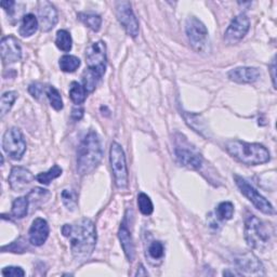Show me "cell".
Instances as JSON below:
<instances>
[{"label": "cell", "mask_w": 277, "mask_h": 277, "mask_svg": "<svg viewBox=\"0 0 277 277\" xmlns=\"http://www.w3.org/2000/svg\"><path fill=\"white\" fill-rule=\"evenodd\" d=\"M115 12L118 22L124 27L126 33L135 38L138 35V21L132 11L131 4L128 2H117L115 4Z\"/></svg>", "instance_id": "8fae6325"}, {"label": "cell", "mask_w": 277, "mask_h": 277, "mask_svg": "<svg viewBox=\"0 0 277 277\" xmlns=\"http://www.w3.org/2000/svg\"><path fill=\"white\" fill-rule=\"evenodd\" d=\"M14 6H15L14 2H2V7L5 9V11H7L9 14H11L13 12Z\"/></svg>", "instance_id": "f35d334b"}, {"label": "cell", "mask_w": 277, "mask_h": 277, "mask_svg": "<svg viewBox=\"0 0 277 277\" xmlns=\"http://www.w3.org/2000/svg\"><path fill=\"white\" fill-rule=\"evenodd\" d=\"M38 26L39 22L34 14L32 13L25 14L22 18V23L20 26V30H18V34L24 37V38H26V37H31L37 32V30H38Z\"/></svg>", "instance_id": "ffe728a7"}, {"label": "cell", "mask_w": 277, "mask_h": 277, "mask_svg": "<svg viewBox=\"0 0 277 277\" xmlns=\"http://www.w3.org/2000/svg\"><path fill=\"white\" fill-rule=\"evenodd\" d=\"M82 116H84V108L75 107L72 110V118L74 119V121H76V122L80 121Z\"/></svg>", "instance_id": "74e56055"}, {"label": "cell", "mask_w": 277, "mask_h": 277, "mask_svg": "<svg viewBox=\"0 0 277 277\" xmlns=\"http://www.w3.org/2000/svg\"><path fill=\"white\" fill-rule=\"evenodd\" d=\"M62 201L68 210H75L77 207V194L73 190L65 189L62 191Z\"/></svg>", "instance_id": "d6a6232c"}, {"label": "cell", "mask_w": 277, "mask_h": 277, "mask_svg": "<svg viewBox=\"0 0 277 277\" xmlns=\"http://www.w3.org/2000/svg\"><path fill=\"white\" fill-rule=\"evenodd\" d=\"M261 73L257 67H236L227 73V77L237 84H252L260 78Z\"/></svg>", "instance_id": "e0dca14e"}, {"label": "cell", "mask_w": 277, "mask_h": 277, "mask_svg": "<svg viewBox=\"0 0 277 277\" xmlns=\"http://www.w3.org/2000/svg\"><path fill=\"white\" fill-rule=\"evenodd\" d=\"M35 177L33 173L23 167L12 168L10 175H9V184L14 192H23L29 188Z\"/></svg>", "instance_id": "9a60e30c"}, {"label": "cell", "mask_w": 277, "mask_h": 277, "mask_svg": "<svg viewBox=\"0 0 277 277\" xmlns=\"http://www.w3.org/2000/svg\"><path fill=\"white\" fill-rule=\"evenodd\" d=\"M149 255L154 260H160L165 256V247L160 242H153L149 247Z\"/></svg>", "instance_id": "836d02e7"}, {"label": "cell", "mask_w": 277, "mask_h": 277, "mask_svg": "<svg viewBox=\"0 0 277 277\" xmlns=\"http://www.w3.org/2000/svg\"><path fill=\"white\" fill-rule=\"evenodd\" d=\"M30 206L29 197H17L14 199L11 208V217L14 219H23L27 216Z\"/></svg>", "instance_id": "44dd1931"}, {"label": "cell", "mask_w": 277, "mask_h": 277, "mask_svg": "<svg viewBox=\"0 0 277 277\" xmlns=\"http://www.w3.org/2000/svg\"><path fill=\"white\" fill-rule=\"evenodd\" d=\"M45 95H47L50 105L55 110H61L63 108V100L61 97V94L58 89H55L53 86H49L45 90Z\"/></svg>", "instance_id": "1f68e13d"}, {"label": "cell", "mask_w": 277, "mask_h": 277, "mask_svg": "<svg viewBox=\"0 0 277 277\" xmlns=\"http://www.w3.org/2000/svg\"><path fill=\"white\" fill-rule=\"evenodd\" d=\"M273 228L256 216H249L245 222V239L253 250L264 251L272 243Z\"/></svg>", "instance_id": "277c9868"}, {"label": "cell", "mask_w": 277, "mask_h": 277, "mask_svg": "<svg viewBox=\"0 0 277 277\" xmlns=\"http://www.w3.org/2000/svg\"><path fill=\"white\" fill-rule=\"evenodd\" d=\"M238 270H242L249 274H260L263 270V265L258 258L251 252L238 256L235 260Z\"/></svg>", "instance_id": "ac0fdd59"}, {"label": "cell", "mask_w": 277, "mask_h": 277, "mask_svg": "<svg viewBox=\"0 0 277 277\" xmlns=\"http://www.w3.org/2000/svg\"><path fill=\"white\" fill-rule=\"evenodd\" d=\"M147 275H149V273H147V271L145 270V267L142 264H140V266L137 267L135 276H147Z\"/></svg>", "instance_id": "60d3db41"}, {"label": "cell", "mask_w": 277, "mask_h": 277, "mask_svg": "<svg viewBox=\"0 0 277 277\" xmlns=\"http://www.w3.org/2000/svg\"><path fill=\"white\" fill-rule=\"evenodd\" d=\"M234 179L236 186L238 187L239 190H241L243 195L249 201H251L252 205L258 210H260L263 214L269 216L275 215V210L271 202L265 197H263L261 194L251 186V184H249L245 179H243L242 177H238V175H234Z\"/></svg>", "instance_id": "9c48e42d"}, {"label": "cell", "mask_w": 277, "mask_h": 277, "mask_svg": "<svg viewBox=\"0 0 277 277\" xmlns=\"http://www.w3.org/2000/svg\"><path fill=\"white\" fill-rule=\"evenodd\" d=\"M17 92L15 91H8L2 96V101H0V112H2L0 116H2V118H4L5 115L11 109L17 99Z\"/></svg>", "instance_id": "83f0119b"}, {"label": "cell", "mask_w": 277, "mask_h": 277, "mask_svg": "<svg viewBox=\"0 0 277 277\" xmlns=\"http://www.w3.org/2000/svg\"><path fill=\"white\" fill-rule=\"evenodd\" d=\"M103 150L101 138L96 131H90L82 138L77 150V171L86 175L94 171L102 160Z\"/></svg>", "instance_id": "7a4b0ae2"}, {"label": "cell", "mask_w": 277, "mask_h": 277, "mask_svg": "<svg viewBox=\"0 0 277 277\" xmlns=\"http://www.w3.org/2000/svg\"><path fill=\"white\" fill-rule=\"evenodd\" d=\"M109 161L112 167L115 186L119 190L128 188L129 174L126 163V156L123 147L117 142H113L109 150Z\"/></svg>", "instance_id": "5b68a950"}, {"label": "cell", "mask_w": 277, "mask_h": 277, "mask_svg": "<svg viewBox=\"0 0 277 277\" xmlns=\"http://www.w3.org/2000/svg\"><path fill=\"white\" fill-rule=\"evenodd\" d=\"M249 29H250L249 17L244 13L238 14L233 18L225 31L224 41L227 44H235L239 42L247 35Z\"/></svg>", "instance_id": "7c38bea8"}, {"label": "cell", "mask_w": 277, "mask_h": 277, "mask_svg": "<svg viewBox=\"0 0 277 277\" xmlns=\"http://www.w3.org/2000/svg\"><path fill=\"white\" fill-rule=\"evenodd\" d=\"M63 170L58 165H54L52 167L45 172H40L39 174L36 175V180L43 186H49L52 182V180L61 177Z\"/></svg>", "instance_id": "cb8c5ba5"}, {"label": "cell", "mask_w": 277, "mask_h": 277, "mask_svg": "<svg viewBox=\"0 0 277 277\" xmlns=\"http://www.w3.org/2000/svg\"><path fill=\"white\" fill-rule=\"evenodd\" d=\"M226 151L237 160L249 166L262 165L271 159L270 152L259 143L233 140L226 143Z\"/></svg>", "instance_id": "3957f363"}, {"label": "cell", "mask_w": 277, "mask_h": 277, "mask_svg": "<svg viewBox=\"0 0 277 277\" xmlns=\"http://www.w3.org/2000/svg\"><path fill=\"white\" fill-rule=\"evenodd\" d=\"M3 149L13 160H20L26 152V142L20 129H8L3 137Z\"/></svg>", "instance_id": "ba28073f"}, {"label": "cell", "mask_w": 277, "mask_h": 277, "mask_svg": "<svg viewBox=\"0 0 277 277\" xmlns=\"http://www.w3.org/2000/svg\"><path fill=\"white\" fill-rule=\"evenodd\" d=\"M64 237L68 238L71 250L75 259L84 261L94 252L97 245V228L88 218H81L73 224L61 228Z\"/></svg>", "instance_id": "6da1fadb"}, {"label": "cell", "mask_w": 277, "mask_h": 277, "mask_svg": "<svg viewBox=\"0 0 277 277\" xmlns=\"http://www.w3.org/2000/svg\"><path fill=\"white\" fill-rule=\"evenodd\" d=\"M58 11L49 2L38 3V22L42 32H49L58 23Z\"/></svg>", "instance_id": "5bb4252c"}, {"label": "cell", "mask_w": 277, "mask_h": 277, "mask_svg": "<svg viewBox=\"0 0 277 277\" xmlns=\"http://www.w3.org/2000/svg\"><path fill=\"white\" fill-rule=\"evenodd\" d=\"M78 18L94 32H99L101 29V25H102V18H101L99 14L96 13L80 12L78 13Z\"/></svg>", "instance_id": "7402d4cb"}, {"label": "cell", "mask_w": 277, "mask_h": 277, "mask_svg": "<svg viewBox=\"0 0 277 277\" xmlns=\"http://www.w3.org/2000/svg\"><path fill=\"white\" fill-rule=\"evenodd\" d=\"M234 205L230 201L220 202L216 209L217 219L220 221H227L233 218Z\"/></svg>", "instance_id": "f1b7e54d"}, {"label": "cell", "mask_w": 277, "mask_h": 277, "mask_svg": "<svg viewBox=\"0 0 277 277\" xmlns=\"http://www.w3.org/2000/svg\"><path fill=\"white\" fill-rule=\"evenodd\" d=\"M179 136L174 147V154L178 161L190 169L200 170L204 164L202 156L195 150V147H193L186 140V137L181 134H179Z\"/></svg>", "instance_id": "52a82bcc"}, {"label": "cell", "mask_w": 277, "mask_h": 277, "mask_svg": "<svg viewBox=\"0 0 277 277\" xmlns=\"http://www.w3.org/2000/svg\"><path fill=\"white\" fill-rule=\"evenodd\" d=\"M0 52L5 64H11L22 59V48L14 36H6L0 42Z\"/></svg>", "instance_id": "4fadbf2b"}, {"label": "cell", "mask_w": 277, "mask_h": 277, "mask_svg": "<svg viewBox=\"0 0 277 277\" xmlns=\"http://www.w3.org/2000/svg\"><path fill=\"white\" fill-rule=\"evenodd\" d=\"M49 236V225L48 222L42 218H37L33 221L29 232L30 243L33 246H42Z\"/></svg>", "instance_id": "2e32d148"}, {"label": "cell", "mask_w": 277, "mask_h": 277, "mask_svg": "<svg viewBox=\"0 0 277 277\" xmlns=\"http://www.w3.org/2000/svg\"><path fill=\"white\" fill-rule=\"evenodd\" d=\"M2 274L5 277H23L25 272L20 266H7L3 269Z\"/></svg>", "instance_id": "e575fe53"}, {"label": "cell", "mask_w": 277, "mask_h": 277, "mask_svg": "<svg viewBox=\"0 0 277 277\" xmlns=\"http://www.w3.org/2000/svg\"><path fill=\"white\" fill-rule=\"evenodd\" d=\"M59 65L61 71L65 73H73L75 72L80 66V60L75 57V55H63L59 61Z\"/></svg>", "instance_id": "484cf974"}, {"label": "cell", "mask_w": 277, "mask_h": 277, "mask_svg": "<svg viewBox=\"0 0 277 277\" xmlns=\"http://www.w3.org/2000/svg\"><path fill=\"white\" fill-rule=\"evenodd\" d=\"M184 118H186V121L188 123V125L190 127H192L194 130L197 131L198 133L205 135L204 132H207V128L204 124V122L201 121L199 115H195V114H191V113H184Z\"/></svg>", "instance_id": "f546056e"}, {"label": "cell", "mask_w": 277, "mask_h": 277, "mask_svg": "<svg viewBox=\"0 0 277 277\" xmlns=\"http://www.w3.org/2000/svg\"><path fill=\"white\" fill-rule=\"evenodd\" d=\"M55 44L57 47L64 52H70L73 47V39L71 34L65 30H60L57 33V38H55Z\"/></svg>", "instance_id": "4316f807"}, {"label": "cell", "mask_w": 277, "mask_h": 277, "mask_svg": "<svg viewBox=\"0 0 277 277\" xmlns=\"http://www.w3.org/2000/svg\"><path fill=\"white\" fill-rule=\"evenodd\" d=\"M88 68L102 77L106 71V45L103 41L92 42L86 50Z\"/></svg>", "instance_id": "30bf717a"}, {"label": "cell", "mask_w": 277, "mask_h": 277, "mask_svg": "<svg viewBox=\"0 0 277 277\" xmlns=\"http://www.w3.org/2000/svg\"><path fill=\"white\" fill-rule=\"evenodd\" d=\"M3 248H8L11 252L22 253V252H24L26 250L27 246H26V244H24V242L22 241V238H21V239H17V241L13 242L10 246H5Z\"/></svg>", "instance_id": "d590c367"}, {"label": "cell", "mask_w": 277, "mask_h": 277, "mask_svg": "<svg viewBox=\"0 0 277 277\" xmlns=\"http://www.w3.org/2000/svg\"><path fill=\"white\" fill-rule=\"evenodd\" d=\"M223 275H224V276H227V275H232V276H233V275H242V274H241V273H236V272L224 271V272H223Z\"/></svg>", "instance_id": "b9f144b4"}, {"label": "cell", "mask_w": 277, "mask_h": 277, "mask_svg": "<svg viewBox=\"0 0 277 277\" xmlns=\"http://www.w3.org/2000/svg\"><path fill=\"white\" fill-rule=\"evenodd\" d=\"M138 210L144 216H151L154 211V206L151 198L145 193H138L137 195Z\"/></svg>", "instance_id": "4dcf8cb0"}, {"label": "cell", "mask_w": 277, "mask_h": 277, "mask_svg": "<svg viewBox=\"0 0 277 277\" xmlns=\"http://www.w3.org/2000/svg\"><path fill=\"white\" fill-rule=\"evenodd\" d=\"M102 78L101 76H99L96 72H94L90 68H86L85 72L82 73V86L86 89L87 94L89 92L95 91L99 80Z\"/></svg>", "instance_id": "d4e9b609"}, {"label": "cell", "mask_w": 277, "mask_h": 277, "mask_svg": "<svg viewBox=\"0 0 277 277\" xmlns=\"http://www.w3.org/2000/svg\"><path fill=\"white\" fill-rule=\"evenodd\" d=\"M42 91H43V86L42 84H40V82H33V84L30 85L29 87V92L35 99H39L40 96L42 95Z\"/></svg>", "instance_id": "8d00e7d4"}, {"label": "cell", "mask_w": 277, "mask_h": 277, "mask_svg": "<svg viewBox=\"0 0 277 277\" xmlns=\"http://www.w3.org/2000/svg\"><path fill=\"white\" fill-rule=\"evenodd\" d=\"M186 32L192 48L198 53L209 51L208 30L200 20L195 16H190L186 23Z\"/></svg>", "instance_id": "8992f818"}, {"label": "cell", "mask_w": 277, "mask_h": 277, "mask_svg": "<svg viewBox=\"0 0 277 277\" xmlns=\"http://www.w3.org/2000/svg\"><path fill=\"white\" fill-rule=\"evenodd\" d=\"M270 70H271V74H272V81H273V86H274V88H276V82H275V79H276V76H275V71H276V62H275V58L273 59V61H272V63H271Z\"/></svg>", "instance_id": "ab89813d"}, {"label": "cell", "mask_w": 277, "mask_h": 277, "mask_svg": "<svg viewBox=\"0 0 277 277\" xmlns=\"http://www.w3.org/2000/svg\"><path fill=\"white\" fill-rule=\"evenodd\" d=\"M118 237H119V241H121V245L123 247V250L127 257L128 261H130V262L133 261L134 253H135L133 239H132L130 230H129V228L127 227L125 223H123L121 227H119Z\"/></svg>", "instance_id": "d6986e66"}, {"label": "cell", "mask_w": 277, "mask_h": 277, "mask_svg": "<svg viewBox=\"0 0 277 277\" xmlns=\"http://www.w3.org/2000/svg\"><path fill=\"white\" fill-rule=\"evenodd\" d=\"M70 98L76 105H80L87 99V91L79 82L73 81L70 86Z\"/></svg>", "instance_id": "603a6c76"}]
</instances>
